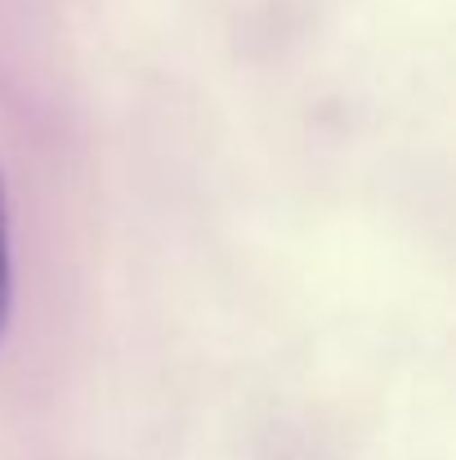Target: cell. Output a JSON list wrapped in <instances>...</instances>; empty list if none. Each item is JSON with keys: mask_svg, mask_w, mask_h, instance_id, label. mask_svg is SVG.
Listing matches in <instances>:
<instances>
[{"mask_svg": "<svg viewBox=\"0 0 456 460\" xmlns=\"http://www.w3.org/2000/svg\"><path fill=\"white\" fill-rule=\"evenodd\" d=\"M9 300H13V273H9V206H4V179H0V335L9 326Z\"/></svg>", "mask_w": 456, "mask_h": 460, "instance_id": "cell-1", "label": "cell"}]
</instances>
